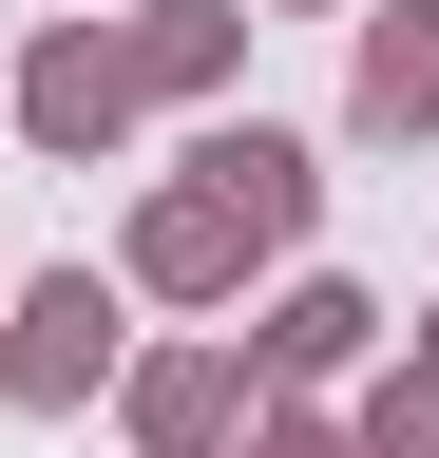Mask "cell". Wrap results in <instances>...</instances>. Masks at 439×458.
<instances>
[{
    "label": "cell",
    "mask_w": 439,
    "mask_h": 458,
    "mask_svg": "<svg viewBox=\"0 0 439 458\" xmlns=\"http://www.w3.org/2000/svg\"><path fill=\"white\" fill-rule=\"evenodd\" d=\"M191 191L267 249V229H306V153H287V134H210V153H191Z\"/></svg>",
    "instance_id": "cell-2"
},
{
    "label": "cell",
    "mask_w": 439,
    "mask_h": 458,
    "mask_svg": "<svg viewBox=\"0 0 439 458\" xmlns=\"http://www.w3.org/2000/svg\"><path fill=\"white\" fill-rule=\"evenodd\" d=\"M344 344H363V306H344V286H306V306L267 325V363H287V382H325V363H344Z\"/></svg>",
    "instance_id": "cell-7"
},
{
    "label": "cell",
    "mask_w": 439,
    "mask_h": 458,
    "mask_svg": "<svg viewBox=\"0 0 439 458\" xmlns=\"http://www.w3.org/2000/svg\"><path fill=\"white\" fill-rule=\"evenodd\" d=\"M363 458H439V401H382V420H363Z\"/></svg>",
    "instance_id": "cell-8"
},
{
    "label": "cell",
    "mask_w": 439,
    "mask_h": 458,
    "mask_svg": "<svg viewBox=\"0 0 439 458\" xmlns=\"http://www.w3.org/2000/svg\"><path fill=\"white\" fill-rule=\"evenodd\" d=\"M96 363H115V306H96L77 267H58V286H20V344H0V382H20V401H77Z\"/></svg>",
    "instance_id": "cell-1"
},
{
    "label": "cell",
    "mask_w": 439,
    "mask_h": 458,
    "mask_svg": "<svg viewBox=\"0 0 439 458\" xmlns=\"http://www.w3.org/2000/svg\"><path fill=\"white\" fill-rule=\"evenodd\" d=\"M115 96H134V57H115V38H58V57L20 77V114H38L58 153H96V134H115Z\"/></svg>",
    "instance_id": "cell-3"
},
{
    "label": "cell",
    "mask_w": 439,
    "mask_h": 458,
    "mask_svg": "<svg viewBox=\"0 0 439 458\" xmlns=\"http://www.w3.org/2000/svg\"><path fill=\"white\" fill-rule=\"evenodd\" d=\"M134 420L173 439V458H191V439H230V363H153V382H134Z\"/></svg>",
    "instance_id": "cell-6"
},
{
    "label": "cell",
    "mask_w": 439,
    "mask_h": 458,
    "mask_svg": "<svg viewBox=\"0 0 439 458\" xmlns=\"http://www.w3.org/2000/svg\"><path fill=\"white\" fill-rule=\"evenodd\" d=\"M267 458H344V439H325V420H267Z\"/></svg>",
    "instance_id": "cell-9"
},
{
    "label": "cell",
    "mask_w": 439,
    "mask_h": 458,
    "mask_svg": "<svg viewBox=\"0 0 439 458\" xmlns=\"http://www.w3.org/2000/svg\"><path fill=\"white\" fill-rule=\"evenodd\" d=\"M134 267H153V286H230V267H249V229L210 210V191H173V210L134 229Z\"/></svg>",
    "instance_id": "cell-4"
},
{
    "label": "cell",
    "mask_w": 439,
    "mask_h": 458,
    "mask_svg": "<svg viewBox=\"0 0 439 458\" xmlns=\"http://www.w3.org/2000/svg\"><path fill=\"white\" fill-rule=\"evenodd\" d=\"M439 114V20H382L363 38V134H420Z\"/></svg>",
    "instance_id": "cell-5"
}]
</instances>
